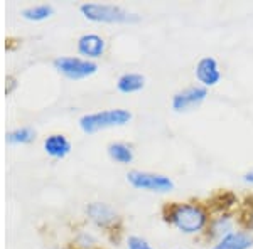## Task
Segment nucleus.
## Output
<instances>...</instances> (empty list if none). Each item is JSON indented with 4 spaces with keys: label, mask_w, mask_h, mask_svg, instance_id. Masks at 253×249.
<instances>
[{
    "label": "nucleus",
    "mask_w": 253,
    "mask_h": 249,
    "mask_svg": "<svg viewBox=\"0 0 253 249\" xmlns=\"http://www.w3.org/2000/svg\"><path fill=\"white\" fill-rule=\"evenodd\" d=\"M166 220L186 236L205 234L210 224V212L198 202H172L166 207Z\"/></svg>",
    "instance_id": "nucleus-1"
},
{
    "label": "nucleus",
    "mask_w": 253,
    "mask_h": 249,
    "mask_svg": "<svg viewBox=\"0 0 253 249\" xmlns=\"http://www.w3.org/2000/svg\"><path fill=\"white\" fill-rule=\"evenodd\" d=\"M81 14L88 20L105 24H132L138 22L140 17L133 12L124 9L115 3H83L80 7Z\"/></svg>",
    "instance_id": "nucleus-2"
},
{
    "label": "nucleus",
    "mask_w": 253,
    "mask_h": 249,
    "mask_svg": "<svg viewBox=\"0 0 253 249\" xmlns=\"http://www.w3.org/2000/svg\"><path fill=\"white\" fill-rule=\"evenodd\" d=\"M132 120V113L128 109H105V111L88 113L80 118V128L84 133H96L100 130L115 128V126H125Z\"/></svg>",
    "instance_id": "nucleus-3"
},
{
    "label": "nucleus",
    "mask_w": 253,
    "mask_h": 249,
    "mask_svg": "<svg viewBox=\"0 0 253 249\" xmlns=\"http://www.w3.org/2000/svg\"><path fill=\"white\" fill-rule=\"evenodd\" d=\"M126 182L137 190L152 192V194H167L172 192L175 183L164 174L145 172V170H130L126 174Z\"/></svg>",
    "instance_id": "nucleus-4"
},
{
    "label": "nucleus",
    "mask_w": 253,
    "mask_h": 249,
    "mask_svg": "<svg viewBox=\"0 0 253 249\" xmlns=\"http://www.w3.org/2000/svg\"><path fill=\"white\" fill-rule=\"evenodd\" d=\"M52 64L58 69V72L69 79H84L98 71V64L95 61L76 58V56H61V58H56Z\"/></svg>",
    "instance_id": "nucleus-5"
},
{
    "label": "nucleus",
    "mask_w": 253,
    "mask_h": 249,
    "mask_svg": "<svg viewBox=\"0 0 253 249\" xmlns=\"http://www.w3.org/2000/svg\"><path fill=\"white\" fill-rule=\"evenodd\" d=\"M208 98V89L201 84H193L177 91L170 100V106L175 113H189L199 108Z\"/></svg>",
    "instance_id": "nucleus-6"
},
{
    "label": "nucleus",
    "mask_w": 253,
    "mask_h": 249,
    "mask_svg": "<svg viewBox=\"0 0 253 249\" xmlns=\"http://www.w3.org/2000/svg\"><path fill=\"white\" fill-rule=\"evenodd\" d=\"M194 76L198 83L206 89L214 88L221 81V69H219L218 59L213 56H205L196 63Z\"/></svg>",
    "instance_id": "nucleus-7"
},
{
    "label": "nucleus",
    "mask_w": 253,
    "mask_h": 249,
    "mask_svg": "<svg viewBox=\"0 0 253 249\" xmlns=\"http://www.w3.org/2000/svg\"><path fill=\"white\" fill-rule=\"evenodd\" d=\"M233 231H236V219L228 212H221V214L210 219V224L205 231V238L214 244Z\"/></svg>",
    "instance_id": "nucleus-8"
},
{
    "label": "nucleus",
    "mask_w": 253,
    "mask_h": 249,
    "mask_svg": "<svg viewBox=\"0 0 253 249\" xmlns=\"http://www.w3.org/2000/svg\"><path fill=\"white\" fill-rule=\"evenodd\" d=\"M86 214L91 222H95L98 227H113L118 222V214L110 204L107 202H91L86 206Z\"/></svg>",
    "instance_id": "nucleus-9"
},
{
    "label": "nucleus",
    "mask_w": 253,
    "mask_h": 249,
    "mask_svg": "<svg viewBox=\"0 0 253 249\" xmlns=\"http://www.w3.org/2000/svg\"><path fill=\"white\" fill-rule=\"evenodd\" d=\"M105 49L107 42L98 34H83L78 39V52L88 61L101 58L105 54Z\"/></svg>",
    "instance_id": "nucleus-10"
},
{
    "label": "nucleus",
    "mask_w": 253,
    "mask_h": 249,
    "mask_svg": "<svg viewBox=\"0 0 253 249\" xmlns=\"http://www.w3.org/2000/svg\"><path fill=\"white\" fill-rule=\"evenodd\" d=\"M211 249H253V232L236 229L214 243Z\"/></svg>",
    "instance_id": "nucleus-11"
},
{
    "label": "nucleus",
    "mask_w": 253,
    "mask_h": 249,
    "mask_svg": "<svg viewBox=\"0 0 253 249\" xmlns=\"http://www.w3.org/2000/svg\"><path fill=\"white\" fill-rule=\"evenodd\" d=\"M44 150L52 158H64L71 152V143H69V140L64 135L52 133L44 140Z\"/></svg>",
    "instance_id": "nucleus-12"
},
{
    "label": "nucleus",
    "mask_w": 253,
    "mask_h": 249,
    "mask_svg": "<svg viewBox=\"0 0 253 249\" xmlns=\"http://www.w3.org/2000/svg\"><path fill=\"white\" fill-rule=\"evenodd\" d=\"M145 88V77L138 72H125L118 77L117 89L125 95H132V93H138Z\"/></svg>",
    "instance_id": "nucleus-13"
},
{
    "label": "nucleus",
    "mask_w": 253,
    "mask_h": 249,
    "mask_svg": "<svg viewBox=\"0 0 253 249\" xmlns=\"http://www.w3.org/2000/svg\"><path fill=\"white\" fill-rule=\"evenodd\" d=\"M108 157L113 162L120 163V165H128V163L133 162L135 153H133L132 146L124 143V142H113V143L108 145Z\"/></svg>",
    "instance_id": "nucleus-14"
},
{
    "label": "nucleus",
    "mask_w": 253,
    "mask_h": 249,
    "mask_svg": "<svg viewBox=\"0 0 253 249\" xmlns=\"http://www.w3.org/2000/svg\"><path fill=\"white\" fill-rule=\"evenodd\" d=\"M52 14H54V7L51 3H39V5H32L29 9L22 10V17L27 20H34V22L49 19Z\"/></svg>",
    "instance_id": "nucleus-15"
},
{
    "label": "nucleus",
    "mask_w": 253,
    "mask_h": 249,
    "mask_svg": "<svg viewBox=\"0 0 253 249\" xmlns=\"http://www.w3.org/2000/svg\"><path fill=\"white\" fill-rule=\"evenodd\" d=\"M34 137L36 132L31 126H22V128H17L7 135V142L9 143H31L34 140Z\"/></svg>",
    "instance_id": "nucleus-16"
},
{
    "label": "nucleus",
    "mask_w": 253,
    "mask_h": 249,
    "mask_svg": "<svg viewBox=\"0 0 253 249\" xmlns=\"http://www.w3.org/2000/svg\"><path fill=\"white\" fill-rule=\"evenodd\" d=\"M126 249H154V248H152V244L142 238V236L132 234L126 238Z\"/></svg>",
    "instance_id": "nucleus-17"
},
{
    "label": "nucleus",
    "mask_w": 253,
    "mask_h": 249,
    "mask_svg": "<svg viewBox=\"0 0 253 249\" xmlns=\"http://www.w3.org/2000/svg\"><path fill=\"white\" fill-rule=\"evenodd\" d=\"M243 182L245 183H250V185H253V169L250 170V172H247L243 175Z\"/></svg>",
    "instance_id": "nucleus-18"
},
{
    "label": "nucleus",
    "mask_w": 253,
    "mask_h": 249,
    "mask_svg": "<svg viewBox=\"0 0 253 249\" xmlns=\"http://www.w3.org/2000/svg\"><path fill=\"white\" fill-rule=\"evenodd\" d=\"M245 229L253 232V211L250 212V215H248V219H247V227H245Z\"/></svg>",
    "instance_id": "nucleus-19"
}]
</instances>
